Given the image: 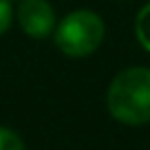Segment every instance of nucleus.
Returning <instances> with one entry per match:
<instances>
[{
  "label": "nucleus",
  "mask_w": 150,
  "mask_h": 150,
  "mask_svg": "<svg viewBox=\"0 0 150 150\" xmlns=\"http://www.w3.org/2000/svg\"><path fill=\"white\" fill-rule=\"evenodd\" d=\"M135 38L139 47L146 53H150V2L144 5L135 16Z\"/></svg>",
  "instance_id": "4"
},
{
  "label": "nucleus",
  "mask_w": 150,
  "mask_h": 150,
  "mask_svg": "<svg viewBox=\"0 0 150 150\" xmlns=\"http://www.w3.org/2000/svg\"><path fill=\"white\" fill-rule=\"evenodd\" d=\"M51 38L62 55L71 60H82L93 55L102 47L106 38V22L93 9H75L57 20Z\"/></svg>",
  "instance_id": "2"
},
{
  "label": "nucleus",
  "mask_w": 150,
  "mask_h": 150,
  "mask_svg": "<svg viewBox=\"0 0 150 150\" xmlns=\"http://www.w3.org/2000/svg\"><path fill=\"white\" fill-rule=\"evenodd\" d=\"M11 2H20V0H11Z\"/></svg>",
  "instance_id": "7"
},
{
  "label": "nucleus",
  "mask_w": 150,
  "mask_h": 150,
  "mask_svg": "<svg viewBox=\"0 0 150 150\" xmlns=\"http://www.w3.org/2000/svg\"><path fill=\"white\" fill-rule=\"evenodd\" d=\"M106 108L124 126L150 124V66H128L110 80L106 88Z\"/></svg>",
  "instance_id": "1"
},
{
  "label": "nucleus",
  "mask_w": 150,
  "mask_h": 150,
  "mask_svg": "<svg viewBox=\"0 0 150 150\" xmlns=\"http://www.w3.org/2000/svg\"><path fill=\"white\" fill-rule=\"evenodd\" d=\"M0 150H27V146L13 128L0 126Z\"/></svg>",
  "instance_id": "5"
},
{
  "label": "nucleus",
  "mask_w": 150,
  "mask_h": 150,
  "mask_svg": "<svg viewBox=\"0 0 150 150\" xmlns=\"http://www.w3.org/2000/svg\"><path fill=\"white\" fill-rule=\"evenodd\" d=\"M13 16H16L13 2H11V0H0V35H5V33L11 29Z\"/></svg>",
  "instance_id": "6"
},
{
  "label": "nucleus",
  "mask_w": 150,
  "mask_h": 150,
  "mask_svg": "<svg viewBox=\"0 0 150 150\" xmlns=\"http://www.w3.org/2000/svg\"><path fill=\"white\" fill-rule=\"evenodd\" d=\"M13 22L31 40H47L57 27V13L49 0H20Z\"/></svg>",
  "instance_id": "3"
}]
</instances>
